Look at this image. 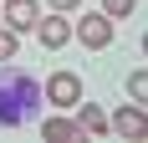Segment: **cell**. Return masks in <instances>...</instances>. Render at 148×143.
I'll return each instance as SVG.
<instances>
[{"label": "cell", "instance_id": "7c38bea8", "mask_svg": "<svg viewBox=\"0 0 148 143\" xmlns=\"http://www.w3.org/2000/svg\"><path fill=\"white\" fill-rule=\"evenodd\" d=\"M82 0H51V10H77Z\"/></svg>", "mask_w": 148, "mask_h": 143}, {"label": "cell", "instance_id": "30bf717a", "mask_svg": "<svg viewBox=\"0 0 148 143\" xmlns=\"http://www.w3.org/2000/svg\"><path fill=\"white\" fill-rule=\"evenodd\" d=\"M128 97H133V102L148 97V72H133V77H128Z\"/></svg>", "mask_w": 148, "mask_h": 143}, {"label": "cell", "instance_id": "9c48e42d", "mask_svg": "<svg viewBox=\"0 0 148 143\" xmlns=\"http://www.w3.org/2000/svg\"><path fill=\"white\" fill-rule=\"evenodd\" d=\"M138 10V0H102V15L107 21H123V15H133Z\"/></svg>", "mask_w": 148, "mask_h": 143}, {"label": "cell", "instance_id": "8992f818", "mask_svg": "<svg viewBox=\"0 0 148 143\" xmlns=\"http://www.w3.org/2000/svg\"><path fill=\"white\" fill-rule=\"evenodd\" d=\"M107 128H112V133H123V138H138V133H143V107H138V102H123V113L112 118Z\"/></svg>", "mask_w": 148, "mask_h": 143}, {"label": "cell", "instance_id": "ba28073f", "mask_svg": "<svg viewBox=\"0 0 148 143\" xmlns=\"http://www.w3.org/2000/svg\"><path fill=\"white\" fill-rule=\"evenodd\" d=\"M41 133H46V138H56V143H66V138H87V133L77 128L72 118H46V123H41Z\"/></svg>", "mask_w": 148, "mask_h": 143}, {"label": "cell", "instance_id": "7a4b0ae2", "mask_svg": "<svg viewBox=\"0 0 148 143\" xmlns=\"http://www.w3.org/2000/svg\"><path fill=\"white\" fill-rule=\"evenodd\" d=\"M72 36H77L82 46H92V51H102V46H112V21H107L102 10H87V15L72 26Z\"/></svg>", "mask_w": 148, "mask_h": 143}, {"label": "cell", "instance_id": "3957f363", "mask_svg": "<svg viewBox=\"0 0 148 143\" xmlns=\"http://www.w3.org/2000/svg\"><path fill=\"white\" fill-rule=\"evenodd\" d=\"M46 102H51V107H77V102H82V77H77V72H56V77L46 82Z\"/></svg>", "mask_w": 148, "mask_h": 143}, {"label": "cell", "instance_id": "8fae6325", "mask_svg": "<svg viewBox=\"0 0 148 143\" xmlns=\"http://www.w3.org/2000/svg\"><path fill=\"white\" fill-rule=\"evenodd\" d=\"M0 61H15V31L0 26Z\"/></svg>", "mask_w": 148, "mask_h": 143}, {"label": "cell", "instance_id": "277c9868", "mask_svg": "<svg viewBox=\"0 0 148 143\" xmlns=\"http://www.w3.org/2000/svg\"><path fill=\"white\" fill-rule=\"evenodd\" d=\"M36 21H41V5H36V0H10V5H5V26H10L15 36L31 31Z\"/></svg>", "mask_w": 148, "mask_h": 143}, {"label": "cell", "instance_id": "6da1fadb", "mask_svg": "<svg viewBox=\"0 0 148 143\" xmlns=\"http://www.w3.org/2000/svg\"><path fill=\"white\" fill-rule=\"evenodd\" d=\"M36 97H41V92H36V82H31V77H21V72L5 61V82H0V123H5V128H15Z\"/></svg>", "mask_w": 148, "mask_h": 143}, {"label": "cell", "instance_id": "52a82bcc", "mask_svg": "<svg viewBox=\"0 0 148 143\" xmlns=\"http://www.w3.org/2000/svg\"><path fill=\"white\" fill-rule=\"evenodd\" d=\"M77 128L82 133H107V118L97 102H77Z\"/></svg>", "mask_w": 148, "mask_h": 143}, {"label": "cell", "instance_id": "5b68a950", "mask_svg": "<svg viewBox=\"0 0 148 143\" xmlns=\"http://www.w3.org/2000/svg\"><path fill=\"white\" fill-rule=\"evenodd\" d=\"M31 31H41V46H51V51L72 41V21H61V15H46V21H36Z\"/></svg>", "mask_w": 148, "mask_h": 143}]
</instances>
